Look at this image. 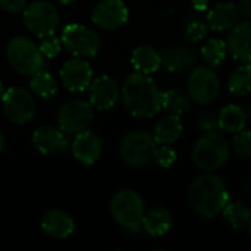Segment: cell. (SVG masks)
Listing matches in <instances>:
<instances>
[{
  "mask_svg": "<svg viewBox=\"0 0 251 251\" xmlns=\"http://www.w3.org/2000/svg\"><path fill=\"white\" fill-rule=\"evenodd\" d=\"M0 6L9 13H19L26 7V0H0Z\"/></svg>",
  "mask_w": 251,
  "mask_h": 251,
  "instance_id": "35",
  "label": "cell"
},
{
  "mask_svg": "<svg viewBox=\"0 0 251 251\" xmlns=\"http://www.w3.org/2000/svg\"><path fill=\"white\" fill-rule=\"evenodd\" d=\"M226 51H228V44L221 38H212L201 47V56L204 62L212 68L219 66L225 60Z\"/></svg>",
  "mask_w": 251,
  "mask_h": 251,
  "instance_id": "28",
  "label": "cell"
},
{
  "mask_svg": "<svg viewBox=\"0 0 251 251\" xmlns=\"http://www.w3.org/2000/svg\"><path fill=\"white\" fill-rule=\"evenodd\" d=\"M240 10L231 1H222L213 6L207 13L209 26L213 31H229L238 24Z\"/></svg>",
  "mask_w": 251,
  "mask_h": 251,
  "instance_id": "20",
  "label": "cell"
},
{
  "mask_svg": "<svg viewBox=\"0 0 251 251\" xmlns=\"http://www.w3.org/2000/svg\"><path fill=\"white\" fill-rule=\"evenodd\" d=\"M199 129L201 132H210V131H216L219 129L218 125V115L212 113V112H203L199 116Z\"/></svg>",
  "mask_w": 251,
  "mask_h": 251,
  "instance_id": "33",
  "label": "cell"
},
{
  "mask_svg": "<svg viewBox=\"0 0 251 251\" xmlns=\"http://www.w3.org/2000/svg\"><path fill=\"white\" fill-rule=\"evenodd\" d=\"M31 90L41 99H50L57 93V82L54 76L49 72L38 71L32 75Z\"/></svg>",
  "mask_w": 251,
  "mask_h": 251,
  "instance_id": "29",
  "label": "cell"
},
{
  "mask_svg": "<svg viewBox=\"0 0 251 251\" xmlns=\"http://www.w3.org/2000/svg\"><path fill=\"white\" fill-rule=\"evenodd\" d=\"M157 143L154 137L146 131H132L126 134L121 143V157L132 168H140L153 160Z\"/></svg>",
  "mask_w": 251,
  "mask_h": 251,
  "instance_id": "7",
  "label": "cell"
},
{
  "mask_svg": "<svg viewBox=\"0 0 251 251\" xmlns=\"http://www.w3.org/2000/svg\"><path fill=\"white\" fill-rule=\"evenodd\" d=\"M187 197L191 209L209 219L222 213L231 201L225 182L213 174H204L196 178L190 184Z\"/></svg>",
  "mask_w": 251,
  "mask_h": 251,
  "instance_id": "2",
  "label": "cell"
},
{
  "mask_svg": "<svg viewBox=\"0 0 251 251\" xmlns=\"http://www.w3.org/2000/svg\"><path fill=\"white\" fill-rule=\"evenodd\" d=\"M32 143L43 154H49L53 151H65L68 149L66 134L60 128L51 125L37 128L32 134Z\"/></svg>",
  "mask_w": 251,
  "mask_h": 251,
  "instance_id": "18",
  "label": "cell"
},
{
  "mask_svg": "<svg viewBox=\"0 0 251 251\" xmlns=\"http://www.w3.org/2000/svg\"><path fill=\"white\" fill-rule=\"evenodd\" d=\"M191 97L182 90H169L163 93V109L169 113L182 115L191 106Z\"/></svg>",
  "mask_w": 251,
  "mask_h": 251,
  "instance_id": "27",
  "label": "cell"
},
{
  "mask_svg": "<svg viewBox=\"0 0 251 251\" xmlns=\"http://www.w3.org/2000/svg\"><path fill=\"white\" fill-rule=\"evenodd\" d=\"M250 234H251V226H250Z\"/></svg>",
  "mask_w": 251,
  "mask_h": 251,
  "instance_id": "42",
  "label": "cell"
},
{
  "mask_svg": "<svg viewBox=\"0 0 251 251\" xmlns=\"http://www.w3.org/2000/svg\"><path fill=\"white\" fill-rule=\"evenodd\" d=\"M182 129H184V126H182L179 115L169 113L157 121V124L154 125V129H153V137L157 144L171 146L179 140Z\"/></svg>",
  "mask_w": 251,
  "mask_h": 251,
  "instance_id": "21",
  "label": "cell"
},
{
  "mask_svg": "<svg viewBox=\"0 0 251 251\" xmlns=\"http://www.w3.org/2000/svg\"><path fill=\"white\" fill-rule=\"evenodd\" d=\"M247 113L238 104H228L222 107L218 113V125L219 129L228 134H237L246 128Z\"/></svg>",
  "mask_w": 251,
  "mask_h": 251,
  "instance_id": "22",
  "label": "cell"
},
{
  "mask_svg": "<svg viewBox=\"0 0 251 251\" xmlns=\"http://www.w3.org/2000/svg\"><path fill=\"white\" fill-rule=\"evenodd\" d=\"M60 81L69 91H84L93 81V71L88 62L82 59H71L60 68Z\"/></svg>",
  "mask_w": 251,
  "mask_h": 251,
  "instance_id": "13",
  "label": "cell"
},
{
  "mask_svg": "<svg viewBox=\"0 0 251 251\" xmlns=\"http://www.w3.org/2000/svg\"><path fill=\"white\" fill-rule=\"evenodd\" d=\"M141 228L151 237L165 235L172 228V215L163 207L151 209L150 212L144 213Z\"/></svg>",
  "mask_w": 251,
  "mask_h": 251,
  "instance_id": "24",
  "label": "cell"
},
{
  "mask_svg": "<svg viewBox=\"0 0 251 251\" xmlns=\"http://www.w3.org/2000/svg\"><path fill=\"white\" fill-rule=\"evenodd\" d=\"M234 151L244 159H251V131H240L232 141Z\"/></svg>",
  "mask_w": 251,
  "mask_h": 251,
  "instance_id": "30",
  "label": "cell"
},
{
  "mask_svg": "<svg viewBox=\"0 0 251 251\" xmlns=\"http://www.w3.org/2000/svg\"><path fill=\"white\" fill-rule=\"evenodd\" d=\"M59 21L60 18L57 9L46 0H37L31 4H26V7L24 9L25 26L29 32L40 38L53 35L59 25Z\"/></svg>",
  "mask_w": 251,
  "mask_h": 251,
  "instance_id": "8",
  "label": "cell"
},
{
  "mask_svg": "<svg viewBox=\"0 0 251 251\" xmlns=\"http://www.w3.org/2000/svg\"><path fill=\"white\" fill-rule=\"evenodd\" d=\"M131 63L140 74L150 75L162 66L160 51L151 46H140L131 54Z\"/></svg>",
  "mask_w": 251,
  "mask_h": 251,
  "instance_id": "23",
  "label": "cell"
},
{
  "mask_svg": "<svg viewBox=\"0 0 251 251\" xmlns=\"http://www.w3.org/2000/svg\"><path fill=\"white\" fill-rule=\"evenodd\" d=\"M228 46L237 60L251 63V19L238 21V24L229 29Z\"/></svg>",
  "mask_w": 251,
  "mask_h": 251,
  "instance_id": "17",
  "label": "cell"
},
{
  "mask_svg": "<svg viewBox=\"0 0 251 251\" xmlns=\"http://www.w3.org/2000/svg\"><path fill=\"white\" fill-rule=\"evenodd\" d=\"M38 47H40V51H41V54L44 57L53 59L62 50V41L57 40L53 35H49V37H43V41H41V44Z\"/></svg>",
  "mask_w": 251,
  "mask_h": 251,
  "instance_id": "32",
  "label": "cell"
},
{
  "mask_svg": "<svg viewBox=\"0 0 251 251\" xmlns=\"http://www.w3.org/2000/svg\"><path fill=\"white\" fill-rule=\"evenodd\" d=\"M60 41H62V47L76 57L96 56L101 46L97 32L79 24H72L65 26V29L62 31Z\"/></svg>",
  "mask_w": 251,
  "mask_h": 251,
  "instance_id": "9",
  "label": "cell"
},
{
  "mask_svg": "<svg viewBox=\"0 0 251 251\" xmlns=\"http://www.w3.org/2000/svg\"><path fill=\"white\" fill-rule=\"evenodd\" d=\"M3 93H4V90H3V84L0 82V99H1V96H3Z\"/></svg>",
  "mask_w": 251,
  "mask_h": 251,
  "instance_id": "40",
  "label": "cell"
},
{
  "mask_svg": "<svg viewBox=\"0 0 251 251\" xmlns=\"http://www.w3.org/2000/svg\"><path fill=\"white\" fill-rule=\"evenodd\" d=\"M229 153L231 150L226 138L216 131H210L203 132V135L196 141L191 159L203 172H215L228 162Z\"/></svg>",
  "mask_w": 251,
  "mask_h": 251,
  "instance_id": "3",
  "label": "cell"
},
{
  "mask_svg": "<svg viewBox=\"0 0 251 251\" xmlns=\"http://www.w3.org/2000/svg\"><path fill=\"white\" fill-rule=\"evenodd\" d=\"M6 57L10 66L22 75H34L44 65L40 47L28 37L12 38L6 47Z\"/></svg>",
  "mask_w": 251,
  "mask_h": 251,
  "instance_id": "5",
  "label": "cell"
},
{
  "mask_svg": "<svg viewBox=\"0 0 251 251\" xmlns=\"http://www.w3.org/2000/svg\"><path fill=\"white\" fill-rule=\"evenodd\" d=\"M238 10L243 16H246L247 19H251V0H240Z\"/></svg>",
  "mask_w": 251,
  "mask_h": 251,
  "instance_id": "36",
  "label": "cell"
},
{
  "mask_svg": "<svg viewBox=\"0 0 251 251\" xmlns=\"http://www.w3.org/2000/svg\"><path fill=\"white\" fill-rule=\"evenodd\" d=\"M91 19L99 28L113 31L128 21V7L122 0H100L94 6Z\"/></svg>",
  "mask_w": 251,
  "mask_h": 251,
  "instance_id": "12",
  "label": "cell"
},
{
  "mask_svg": "<svg viewBox=\"0 0 251 251\" xmlns=\"http://www.w3.org/2000/svg\"><path fill=\"white\" fill-rule=\"evenodd\" d=\"M194 9H197L199 12H203L209 7V0H191Z\"/></svg>",
  "mask_w": 251,
  "mask_h": 251,
  "instance_id": "37",
  "label": "cell"
},
{
  "mask_svg": "<svg viewBox=\"0 0 251 251\" xmlns=\"http://www.w3.org/2000/svg\"><path fill=\"white\" fill-rule=\"evenodd\" d=\"M1 107L7 119L13 124H28L35 116V100L29 91L21 87H10L1 96Z\"/></svg>",
  "mask_w": 251,
  "mask_h": 251,
  "instance_id": "10",
  "label": "cell"
},
{
  "mask_svg": "<svg viewBox=\"0 0 251 251\" xmlns=\"http://www.w3.org/2000/svg\"><path fill=\"white\" fill-rule=\"evenodd\" d=\"M74 219L63 210L53 209L49 210L41 219V229L46 235L54 240L68 238L74 232Z\"/></svg>",
  "mask_w": 251,
  "mask_h": 251,
  "instance_id": "19",
  "label": "cell"
},
{
  "mask_svg": "<svg viewBox=\"0 0 251 251\" xmlns=\"http://www.w3.org/2000/svg\"><path fill=\"white\" fill-rule=\"evenodd\" d=\"M228 88L235 96H246L251 93V63H244L235 68L228 78Z\"/></svg>",
  "mask_w": 251,
  "mask_h": 251,
  "instance_id": "26",
  "label": "cell"
},
{
  "mask_svg": "<svg viewBox=\"0 0 251 251\" xmlns=\"http://www.w3.org/2000/svg\"><path fill=\"white\" fill-rule=\"evenodd\" d=\"M110 213L121 226L137 232L144 218V201L134 190H121L110 200Z\"/></svg>",
  "mask_w": 251,
  "mask_h": 251,
  "instance_id": "4",
  "label": "cell"
},
{
  "mask_svg": "<svg viewBox=\"0 0 251 251\" xmlns=\"http://www.w3.org/2000/svg\"><path fill=\"white\" fill-rule=\"evenodd\" d=\"M121 94L126 110L135 118H153L163 109V91L146 74H131Z\"/></svg>",
  "mask_w": 251,
  "mask_h": 251,
  "instance_id": "1",
  "label": "cell"
},
{
  "mask_svg": "<svg viewBox=\"0 0 251 251\" xmlns=\"http://www.w3.org/2000/svg\"><path fill=\"white\" fill-rule=\"evenodd\" d=\"M207 34V26L204 22L201 21H191L187 25V35L193 40V41H200L206 37Z\"/></svg>",
  "mask_w": 251,
  "mask_h": 251,
  "instance_id": "34",
  "label": "cell"
},
{
  "mask_svg": "<svg viewBox=\"0 0 251 251\" xmlns=\"http://www.w3.org/2000/svg\"><path fill=\"white\" fill-rule=\"evenodd\" d=\"M90 103L97 110H109L115 106L119 97V85L116 79L109 75H101L91 81L90 87Z\"/></svg>",
  "mask_w": 251,
  "mask_h": 251,
  "instance_id": "14",
  "label": "cell"
},
{
  "mask_svg": "<svg viewBox=\"0 0 251 251\" xmlns=\"http://www.w3.org/2000/svg\"><path fill=\"white\" fill-rule=\"evenodd\" d=\"M59 3H63V4H68V3H72L74 0H57Z\"/></svg>",
  "mask_w": 251,
  "mask_h": 251,
  "instance_id": "39",
  "label": "cell"
},
{
  "mask_svg": "<svg viewBox=\"0 0 251 251\" xmlns=\"http://www.w3.org/2000/svg\"><path fill=\"white\" fill-rule=\"evenodd\" d=\"M153 160L162 166V168H171L175 162H176V151L168 146V144H160L156 147L154 154H153Z\"/></svg>",
  "mask_w": 251,
  "mask_h": 251,
  "instance_id": "31",
  "label": "cell"
},
{
  "mask_svg": "<svg viewBox=\"0 0 251 251\" xmlns=\"http://www.w3.org/2000/svg\"><path fill=\"white\" fill-rule=\"evenodd\" d=\"M3 146H4V135H3V132L0 131V151H1V149H3Z\"/></svg>",
  "mask_w": 251,
  "mask_h": 251,
  "instance_id": "38",
  "label": "cell"
},
{
  "mask_svg": "<svg viewBox=\"0 0 251 251\" xmlns=\"http://www.w3.org/2000/svg\"><path fill=\"white\" fill-rule=\"evenodd\" d=\"M222 215L225 221L229 222L231 226L235 229H244L251 226V209L244 203L229 201L222 210Z\"/></svg>",
  "mask_w": 251,
  "mask_h": 251,
  "instance_id": "25",
  "label": "cell"
},
{
  "mask_svg": "<svg viewBox=\"0 0 251 251\" xmlns=\"http://www.w3.org/2000/svg\"><path fill=\"white\" fill-rule=\"evenodd\" d=\"M250 119H251V106H250Z\"/></svg>",
  "mask_w": 251,
  "mask_h": 251,
  "instance_id": "41",
  "label": "cell"
},
{
  "mask_svg": "<svg viewBox=\"0 0 251 251\" xmlns=\"http://www.w3.org/2000/svg\"><path fill=\"white\" fill-rule=\"evenodd\" d=\"M94 121V109L91 103L84 100H69L62 104L57 112L59 128L65 134H78L85 131Z\"/></svg>",
  "mask_w": 251,
  "mask_h": 251,
  "instance_id": "11",
  "label": "cell"
},
{
  "mask_svg": "<svg viewBox=\"0 0 251 251\" xmlns=\"http://www.w3.org/2000/svg\"><path fill=\"white\" fill-rule=\"evenodd\" d=\"M160 60H162V66L168 72L179 75L194 68L196 54L188 47L175 46V47H168V49L160 50Z\"/></svg>",
  "mask_w": 251,
  "mask_h": 251,
  "instance_id": "16",
  "label": "cell"
},
{
  "mask_svg": "<svg viewBox=\"0 0 251 251\" xmlns=\"http://www.w3.org/2000/svg\"><path fill=\"white\" fill-rule=\"evenodd\" d=\"M188 94L199 104L213 103L221 93V81L215 69L209 65H200L191 69L188 81Z\"/></svg>",
  "mask_w": 251,
  "mask_h": 251,
  "instance_id": "6",
  "label": "cell"
},
{
  "mask_svg": "<svg viewBox=\"0 0 251 251\" xmlns=\"http://www.w3.org/2000/svg\"><path fill=\"white\" fill-rule=\"evenodd\" d=\"M72 154L74 157L84 165H93L99 160L103 150V143L99 135L91 131H81L75 135L72 141Z\"/></svg>",
  "mask_w": 251,
  "mask_h": 251,
  "instance_id": "15",
  "label": "cell"
}]
</instances>
